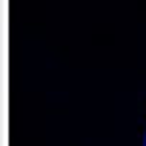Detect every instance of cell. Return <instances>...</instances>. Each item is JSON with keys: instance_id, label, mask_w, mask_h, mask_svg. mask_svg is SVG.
Listing matches in <instances>:
<instances>
[{"instance_id": "obj_1", "label": "cell", "mask_w": 146, "mask_h": 146, "mask_svg": "<svg viewBox=\"0 0 146 146\" xmlns=\"http://www.w3.org/2000/svg\"><path fill=\"white\" fill-rule=\"evenodd\" d=\"M143 146H146V140H143Z\"/></svg>"}]
</instances>
